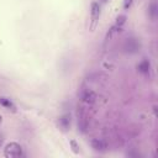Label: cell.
I'll return each instance as SVG.
<instances>
[{"label": "cell", "instance_id": "6da1fadb", "mask_svg": "<svg viewBox=\"0 0 158 158\" xmlns=\"http://www.w3.org/2000/svg\"><path fill=\"white\" fill-rule=\"evenodd\" d=\"M100 14H101V10H100V5L98 2H91L90 5V25H89V30L93 32L96 26H98V22H99V19H100Z\"/></svg>", "mask_w": 158, "mask_h": 158}, {"label": "cell", "instance_id": "7a4b0ae2", "mask_svg": "<svg viewBox=\"0 0 158 158\" xmlns=\"http://www.w3.org/2000/svg\"><path fill=\"white\" fill-rule=\"evenodd\" d=\"M4 156L6 158H19L22 156V147L16 142H10L5 147Z\"/></svg>", "mask_w": 158, "mask_h": 158}, {"label": "cell", "instance_id": "3957f363", "mask_svg": "<svg viewBox=\"0 0 158 158\" xmlns=\"http://www.w3.org/2000/svg\"><path fill=\"white\" fill-rule=\"evenodd\" d=\"M139 49H141V42H139L138 38L130 37V38H127V40L123 42V51H125L126 53L133 54V53L139 52Z\"/></svg>", "mask_w": 158, "mask_h": 158}, {"label": "cell", "instance_id": "277c9868", "mask_svg": "<svg viewBox=\"0 0 158 158\" xmlns=\"http://www.w3.org/2000/svg\"><path fill=\"white\" fill-rule=\"evenodd\" d=\"M95 100H96V94H95L93 90L86 89V90L83 91V94H81V101H83L84 104L91 105V104L95 102Z\"/></svg>", "mask_w": 158, "mask_h": 158}, {"label": "cell", "instance_id": "5b68a950", "mask_svg": "<svg viewBox=\"0 0 158 158\" xmlns=\"http://www.w3.org/2000/svg\"><path fill=\"white\" fill-rule=\"evenodd\" d=\"M91 147L98 152H105L107 149V143L102 138H93L91 139Z\"/></svg>", "mask_w": 158, "mask_h": 158}, {"label": "cell", "instance_id": "8992f818", "mask_svg": "<svg viewBox=\"0 0 158 158\" xmlns=\"http://www.w3.org/2000/svg\"><path fill=\"white\" fill-rule=\"evenodd\" d=\"M58 125L63 131H68V128L70 127V115L69 114L62 115L58 120Z\"/></svg>", "mask_w": 158, "mask_h": 158}, {"label": "cell", "instance_id": "52a82bcc", "mask_svg": "<svg viewBox=\"0 0 158 158\" xmlns=\"http://www.w3.org/2000/svg\"><path fill=\"white\" fill-rule=\"evenodd\" d=\"M137 69H138L139 73L147 74V73L149 72V69H151V63H149V60H148V59H143L142 62H139L138 65H137Z\"/></svg>", "mask_w": 158, "mask_h": 158}, {"label": "cell", "instance_id": "ba28073f", "mask_svg": "<svg viewBox=\"0 0 158 158\" xmlns=\"http://www.w3.org/2000/svg\"><path fill=\"white\" fill-rule=\"evenodd\" d=\"M0 105H1V106H4V107H6V109H9V110L15 111V105H14V104H12V101H11L10 99H7V98L0 96Z\"/></svg>", "mask_w": 158, "mask_h": 158}, {"label": "cell", "instance_id": "9c48e42d", "mask_svg": "<svg viewBox=\"0 0 158 158\" xmlns=\"http://www.w3.org/2000/svg\"><path fill=\"white\" fill-rule=\"evenodd\" d=\"M148 14H149V16L152 17V19H156L157 17V15H158V7H157V2L153 0L151 4H149V6H148Z\"/></svg>", "mask_w": 158, "mask_h": 158}, {"label": "cell", "instance_id": "30bf717a", "mask_svg": "<svg viewBox=\"0 0 158 158\" xmlns=\"http://www.w3.org/2000/svg\"><path fill=\"white\" fill-rule=\"evenodd\" d=\"M69 143H70L72 151H73L75 154H78V153H79V151H80V149H79L80 147H79V144L77 143V141H75V139H70V142H69Z\"/></svg>", "mask_w": 158, "mask_h": 158}, {"label": "cell", "instance_id": "8fae6325", "mask_svg": "<svg viewBox=\"0 0 158 158\" xmlns=\"http://www.w3.org/2000/svg\"><path fill=\"white\" fill-rule=\"evenodd\" d=\"M125 22H126V16H125V15H120V16L116 19V23H115V26H116V27H121Z\"/></svg>", "mask_w": 158, "mask_h": 158}, {"label": "cell", "instance_id": "7c38bea8", "mask_svg": "<svg viewBox=\"0 0 158 158\" xmlns=\"http://www.w3.org/2000/svg\"><path fill=\"white\" fill-rule=\"evenodd\" d=\"M131 4H132V0H125V2H123V7L127 10V9H130Z\"/></svg>", "mask_w": 158, "mask_h": 158}, {"label": "cell", "instance_id": "4fadbf2b", "mask_svg": "<svg viewBox=\"0 0 158 158\" xmlns=\"http://www.w3.org/2000/svg\"><path fill=\"white\" fill-rule=\"evenodd\" d=\"M2 143H4V135H2V133H0V148H1Z\"/></svg>", "mask_w": 158, "mask_h": 158}, {"label": "cell", "instance_id": "5bb4252c", "mask_svg": "<svg viewBox=\"0 0 158 158\" xmlns=\"http://www.w3.org/2000/svg\"><path fill=\"white\" fill-rule=\"evenodd\" d=\"M1 121H2V116L0 115V123H1Z\"/></svg>", "mask_w": 158, "mask_h": 158}, {"label": "cell", "instance_id": "9a60e30c", "mask_svg": "<svg viewBox=\"0 0 158 158\" xmlns=\"http://www.w3.org/2000/svg\"><path fill=\"white\" fill-rule=\"evenodd\" d=\"M102 1H104V2H106V1H107V0H102Z\"/></svg>", "mask_w": 158, "mask_h": 158}]
</instances>
